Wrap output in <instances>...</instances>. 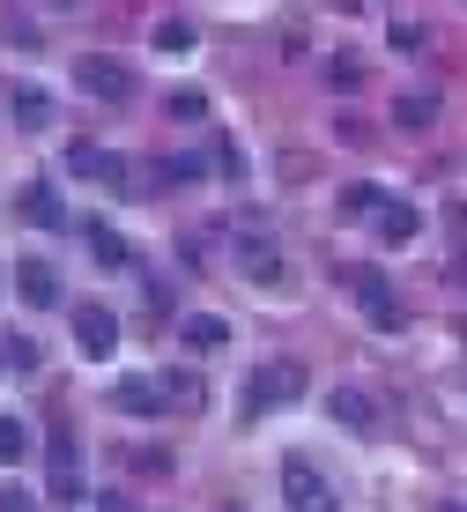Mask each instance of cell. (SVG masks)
Returning a JSON list of instances; mask_svg holds the SVG:
<instances>
[{
    "instance_id": "7",
    "label": "cell",
    "mask_w": 467,
    "mask_h": 512,
    "mask_svg": "<svg viewBox=\"0 0 467 512\" xmlns=\"http://www.w3.org/2000/svg\"><path fill=\"white\" fill-rule=\"evenodd\" d=\"M67 164H75L82 179H104V186H119V179H127V164H119L112 149H89V141H75V149H67Z\"/></svg>"
},
{
    "instance_id": "10",
    "label": "cell",
    "mask_w": 467,
    "mask_h": 512,
    "mask_svg": "<svg viewBox=\"0 0 467 512\" xmlns=\"http://www.w3.org/2000/svg\"><path fill=\"white\" fill-rule=\"evenodd\" d=\"M349 282H356V290H364V312H371V320H401V305H393V290H386V282L371 275V268H349Z\"/></svg>"
},
{
    "instance_id": "8",
    "label": "cell",
    "mask_w": 467,
    "mask_h": 512,
    "mask_svg": "<svg viewBox=\"0 0 467 512\" xmlns=\"http://www.w3.org/2000/svg\"><path fill=\"white\" fill-rule=\"evenodd\" d=\"M371 231H379L386 245H408V238H416V208H408V201H379V208H371Z\"/></svg>"
},
{
    "instance_id": "18",
    "label": "cell",
    "mask_w": 467,
    "mask_h": 512,
    "mask_svg": "<svg viewBox=\"0 0 467 512\" xmlns=\"http://www.w3.org/2000/svg\"><path fill=\"white\" fill-rule=\"evenodd\" d=\"M156 45H164V52H186L193 30H186V23H164V30H156Z\"/></svg>"
},
{
    "instance_id": "2",
    "label": "cell",
    "mask_w": 467,
    "mask_h": 512,
    "mask_svg": "<svg viewBox=\"0 0 467 512\" xmlns=\"http://www.w3.org/2000/svg\"><path fill=\"white\" fill-rule=\"evenodd\" d=\"M75 82H82L89 97H104V104H127V97H134V75H127L119 60H97V52L75 67Z\"/></svg>"
},
{
    "instance_id": "4",
    "label": "cell",
    "mask_w": 467,
    "mask_h": 512,
    "mask_svg": "<svg viewBox=\"0 0 467 512\" xmlns=\"http://www.w3.org/2000/svg\"><path fill=\"white\" fill-rule=\"evenodd\" d=\"M164 401H171V379H164V372L119 379V409H127V416H164Z\"/></svg>"
},
{
    "instance_id": "20",
    "label": "cell",
    "mask_w": 467,
    "mask_h": 512,
    "mask_svg": "<svg viewBox=\"0 0 467 512\" xmlns=\"http://www.w3.org/2000/svg\"><path fill=\"white\" fill-rule=\"evenodd\" d=\"M97 512H134V505L119 498V490H97Z\"/></svg>"
},
{
    "instance_id": "6",
    "label": "cell",
    "mask_w": 467,
    "mask_h": 512,
    "mask_svg": "<svg viewBox=\"0 0 467 512\" xmlns=\"http://www.w3.org/2000/svg\"><path fill=\"white\" fill-rule=\"evenodd\" d=\"M297 394H304V372H297V364H267V372L245 386V401H297Z\"/></svg>"
},
{
    "instance_id": "21",
    "label": "cell",
    "mask_w": 467,
    "mask_h": 512,
    "mask_svg": "<svg viewBox=\"0 0 467 512\" xmlns=\"http://www.w3.org/2000/svg\"><path fill=\"white\" fill-rule=\"evenodd\" d=\"M460 334H467V327H460Z\"/></svg>"
},
{
    "instance_id": "12",
    "label": "cell",
    "mask_w": 467,
    "mask_h": 512,
    "mask_svg": "<svg viewBox=\"0 0 467 512\" xmlns=\"http://www.w3.org/2000/svg\"><path fill=\"white\" fill-rule=\"evenodd\" d=\"M23 208L45 223V231H60V223H67V208H60V193H52V186H30V201H23Z\"/></svg>"
},
{
    "instance_id": "13",
    "label": "cell",
    "mask_w": 467,
    "mask_h": 512,
    "mask_svg": "<svg viewBox=\"0 0 467 512\" xmlns=\"http://www.w3.org/2000/svg\"><path fill=\"white\" fill-rule=\"evenodd\" d=\"M334 423H349V431H364V423H371V401L356 394V386H341V394H334Z\"/></svg>"
},
{
    "instance_id": "5",
    "label": "cell",
    "mask_w": 467,
    "mask_h": 512,
    "mask_svg": "<svg viewBox=\"0 0 467 512\" xmlns=\"http://www.w3.org/2000/svg\"><path fill=\"white\" fill-rule=\"evenodd\" d=\"M15 290H23L30 312H52V305H60V275H52L45 260H23V268H15Z\"/></svg>"
},
{
    "instance_id": "17",
    "label": "cell",
    "mask_w": 467,
    "mask_h": 512,
    "mask_svg": "<svg viewBox=\"0 0 467 512\" xmlns=\"http://www.w3.org/2000/svg\"><path fill=\"white\" fill-rule=\"evenodd\" d=\"M0 512H38V505H30L23 483H0Z\"/></svg>"
},
{
    "instance_id": "1",
    "label": "cell",
    "mask_w": 467,
    "mask_h": 512,
    "mask_svg": "<svg viewBox=\"0 0 467 512\" xmlns=\"http://www.w3.org/2000/svg\"><path fill=\"white\" fill-rule=\"evenodd\" d=\"M282 498H290V512H341V498L319 483L312 461H282Z\"/></svg>"
},
{
    "instance_id": "9",
    "label": "cell",
    "mask_w": 467,
    "mask_h": 512,
    "mask_svg": "<svg viewBox=\"0 0 467 512\" xmlns=\"http://www.w3.org/2000/svg\"><path fill=\"white\" fill-rule=\"evenodd\" d=\"M178 342H186V349H223L230 327L215 320V312H186V320H178Z\"/></svg>"
},
{
    "instance_id": "19",
    "label": "cell",
    "mask_w": 467,
    "mask_h": 512,
    "mask_svg": "<svg viewBox=\"0 0 467 512\" xmlns=\"http://www.w3.org/2000/svg\"><path fill=\"white\" fill-rule=\"evenodd\" d=\"M430 112H438V104H430V97H408V104H401V127H423Z\"/></svg>"
},
{
    "instance_id": "15",
    "label": "cell",
    "mask_w": 467,
    "mask_h": 512,
    "mask_svg": "<svg viewBox=\"0 0 467 512\" xmlns=\"http://www.w3.org/2000/svg\"><path fill=\"white\" fill-rule=\"evenodd\" d=\"M15 119H23V127H45V119H52V104H45L38 90H15Z\"/></svg>"
},
{
    "instance_id": "14",
    "label": "cell",
    "mask_w": 467,
    "mask_h": 512,
    "mask_svg": "<svg viewBox=\"0 0 467 512\" xmlns=\"http://www.w3.org/2000/svg\"><path fill=\"white\" fill-rule=\"evenodd\" d=\"M245 275H253V282H275V275H282L275 245H245Z\"/></svg>"
},
{
    "instance_id": "16",
    "label": "cell",
    "mask_w": 467,
    "mask_h": 512,
    "mask_svg": "<svg viewBox=\"0 0 467 512\" xmlns=\"http://www.w3.org/2000/svg\"><path fill=\"white\" fill-rule=\"evenodd\" d=\"M23 446H30V438H23V423H15V416H0V461H23Z\"/></svg>"
},
{
    "instance_id": "11",
    "label": "cell",
    "mask_w": 467,
    "mask_h": 512,
    "mask_svg": "<svg viewBox=\"0 0 467 512\" xmlns=\"http://www.w3.org/2000/svg\"><path fill=\"white\" fill-rule=\"evenodd\" d=\"M82 238H89V253H97L104 268H127V245H119V231H112V223H89Z\"/></svg>"
},
{
    "instance_id": "3",
    "label": "cell",
    "mask_w": 467,
    "mask_h": 512,
    "mask_svg": "<svg viewBox=\"0 0 467 512\" xmlns=\"http://www.w3.org/2000/svg\"><path fill=\"white\" fill-rule=\"evenodd\" d=\"M75 342H82V357H112L119 349V320L104 305H82L75 312Z\"/></svg>"
}]
</instances>
